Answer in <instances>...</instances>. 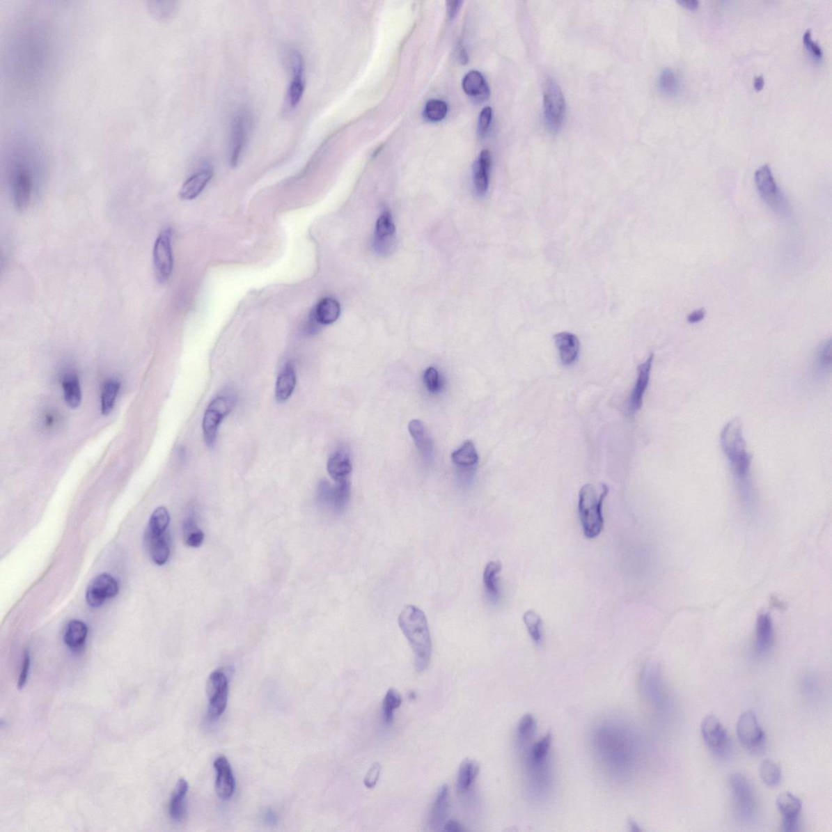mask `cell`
I'll use <instances>...</instances> for the list:
<instances>
[{
	"label": "cell",
	"instance_id": "44dd1931",
	"mask_svg": "<svg viewBox=\"0 0 832 832\" xmlns=\"http://www.w3.org/2000/svg\"><path fill=\"white\" fill-rule=\"evenodd\" d=\"M217 777L215 788L217 794L222 800H228L233 796L235 790V778L230 762L226 757H218L214 762Z\"/></svg>",
	"mask_w": 832,
	"mask_h": 832
},
{
	"label": "cell",
	"instance_id": "680465c9",
	"mask_svg": "<svg viewBox=\"0 0 832 832\" xmlns=\"http://www.w3.org/2000/svg\"><path fill=\"white\" fill-rule=\"evenodd\" d=\"M444 826V829L442 830L444 831L460 832L464 831L463 826H462L458 822L455 820L446 821Z\"/></svg>",
	"mask_w": 832,
	"mask_h": 832
},
{
	"label": "cell",
	"instance_id": "52a82bcc",
	"mask_svg": "<svg viewBox=\"0 0 832 832\" xmlns=\"http://www.w3.org/2000/svg\"><path fill=\"white\" fill-rule=\"evenodd\" d=\"M173 230L165 228L155 242L153 265L155 278L160 284L166 283L173 270Z\"/></svg>",
	"mask_w": 832,
	"mask_h": 832
},
{
	"label": "cell",
	"instance_id": "9c48e42d",
	"mask_svg": "<svg viewBox=\"0 0 832 832\" xmlns=\"http://www.w3.org/2000/svg\"><path fill=\"white\" fill-rule=\"evenodd\" d=\"M700 732L707 746L715 755L727 756L731 751L732 743L727 730L715 715H707L700 725Z\"/></svg>",
	"mask_w": 832,
	"mask_h": 832
},
{
	"label": "cell",
	"instance_id": "f35d334b",
	"mask_svg": "<svg viewBox=\"0 0 832 832\" xmlns=\"http://www.w3.org/2000/svg\"><path fill=\"white\" fill-rule=\"evenodd\" d=\"M64 391L65 401L68 407L76 409L81 405L82 393L79 377L74 374H70L64 379L62 384Z\"/></svg>",
	"mask_w": 832,
	"mask_h": 832
},
{
	"label": "cell",
	"instance_id": "8fae6325",
	"mask_svg": "<svg viewBox=\"0 0 832 832\" xmlns=\"http://www.w3.org/2000/svg\"><path fill=\"white\" fill-rule=\"evenodd\" d=\"M737 736L748 751L757 753L765 746L766 736L755 713L746 710L739 716L737 726Z\"/></svg>",
	"mask_w": 832,
	"mask_h": 832
},
{
	"label": "cell",
	"instance_id": "f1b7e54d",
	"mask_svg": "<svg viewBox=\"0 0 832 832\" xmlns=\"http://www.w3.org/2000/svg\"><path fill=\"white\" fill-rule=\"evenodd\" d=\"M463 89L466 95L476 101H485L489 96V87L485 77L478 71H471L464 77Z\"/></svg>",
	"mask_w": 832,
	"mask_h": 832
},
{
	"label": "cell",
	"instance_id": "83f0119b",
	"mask_svg": "<svg viewBox=\"0 0 832 832\" xmlns=\"http://www.w3.org/2000/svg\"><path fill=\"white\" fill-rule=\"evenodd\" d=\"M340 314L338 301L333 298L320 300L311 315L313 322L317 325H329L336 322Z\"/></svg>",
	"mask_w": 832,
	"mask_h": 832
},
{
	"label": "cell",
	"instance_id": "cb8c5ba5",
	"mask_svg": "<svg viewBox=\"0 0 832 832\" xmlns=\"http://www.w3.org/2000/svg\"><path fill=\"white\" fill-rule=\"evenodd\" d=\"M212 176V169L209 166L204 167L201 171L194 173L182 185L179 191L180 198L185 201L196 198L206 188Z\"/></svg>",
	"mask_w": 832,
	"mask_h": 832
},
{
	"label": "cell",
	"instance_id": "7bdbcfd3",
	"mask_svg": "<svg viewBox=\"0 0 832 832\" xmlns=\"http://www.w3.org/2000/svg\"><path fill=\"white\" fill-rule=\"evenodd\" d=\"M451 460L457 466H473L478 464L479 457L475 445L471 441H466L460 449L455 450L451 455Z\"/></svg>",
	"mask_w": 832,
	"mask_h": 832
},
{
	"label": "cell",
	"instance_id": "4dcf8cb0",
	"mask_svg": "<svg viewBox=\"0 0 832 832\" xmlns=\"http://www.w3.org/2000/svg\"><path fill=\"white\" fill-rule=\"evenodd\" d=\"M329 473L336 482L348 480L352 471V464L348 454L337 451L329 457L327 464Z\"/></svg>",
	"mask_w": 832,
	"mask_h": 832
},
{
	"label": "cell",
	"instance_id": "4fadbf2b",
	"mask_svg": "<svg viewBox=\"0 0 832 832\" xmlns=\"http://www.w3.org/2000/svg\"><path fill=\"white\" fill-rule=\"evenodd\" d=\"M755 183L759 194L763 201L778 212L785 211L787 204L782 196L780 188L773 176L770 165L764 164L759 168L754 175Z\"/></svg>",
	"mask_w": 832,
	"mask_h": 832
},
{
	"label": "cell",
	"instance_id": "7c38bea8",
	"mask_svg": "<svg viewBox=\"0 0 832 832\" xmlns=\"http://www.w3.org/2000/svg\"><path fill=\"white\" fill-rule=\"evenodd\" d=\"M206 689L209 717L217 719L225 712L228 704V680L226 673L221 670H214L207 681Z\"/></svg>",
	"mask_w": 832,
	"mask_h": 832
},
{
	"label": "cell",
	"instance_id": "681fc988",
	"mask_svg": "<svg viewBox=\"0 0 832 832\" xmlns=\"http://www.w3.org/2000/svg\"><path fill=\"white\" fill-rule=\"evenodd\" d=\"M185 542L189 547L198 548L201 547L204 541V533L198 528L196 524L191 519H188L183 525Z\"/></svg>",
	"mask_w": 832,
	"mask_h": 832
},
{
	"label": "cell",
	"instance_id": "484cf974",
	"mask_svg": "<svg viewBox=\"0 0 832 832\" xmlns=\"http://www.w3.org/2000/svg\"><path fill=\"white\" fill-rule=\"evenodd\" d=\"M501 572H502V564L499 561L489 562L486 565L484 572L483 582L485 595L487 596L488 600L493 604L498 603L501 597L499 583Z\"/></svg>",
	"mask_w": 832,
	"mask_h": 832
},
{
	"label": "cell",
	"instance_id": "7dc6e473",
	"mask_svg": "<svg viewBox=\"0 0 832 832\" xmlns=\"http://www.w3.org/2000/svg\"><path fill=\"white\" fill-rule=\"evenodd\" d=\"M659 86L660 91L666 95L673 96L677 94L680 90V81L675 72L670 68H665L661 72Z\"/></svg>",
	"mask_w": 832,
	"mask_h": 832
},
{
	"label": "cell",
	"instance_id": "836d02e7",
	"mask_svg": "<svg viewBox=\"0 0 832 832\" xmlns=\"http://www.w3.org/2000/svg\"><path fill=\"white\" fill-rule=\"evenodd\" d=\"M321 495H322L323 500L336 510H343L347 505L350 497L348 480L337 482V486L334 488H331L328 483L322 484Z\"/></svg>",
	"mask_w": 832,
	"mask_h": 832
},
{
	"label": "cell",
	"instance_id": "9a60e30c",
	"mask_svg": "<svg viewBox=\"0 0 832 832\" xmlns=\"http://www.w3.org/2000/svg\"><path fill=\"white\" fill-rule=\"evenodd\" d=\"M119 591V583L113 576L107 573L100 574L92 580L87 588V604L91 608H99L106 601L118 596Z\"/></svg>",
	"mask_w": 832,
	"mask_h": 832
},
{
	"label": "cell",
	"instance_id": "8992f818",
	"mask_svg": "<svg viewBox=\"0 0 832 832\" xmlns=\"http://www.w3.org/2000/svg\"><path fill=\"white\" fill-rule=\"evenodd\" d=\"M543 106L548 129L554 134L558 132L565 119L566 102L560 86L553 79H549L547 82Z\"/></svg>",
	"mask_w": 832,
	"mask_h": 832
},
{
	"label": "cell",
	"instance_id": "74e56055",
	"mask_svg": "<svg viewBox=\"0 0 832 832\" xmlns=\"http://www.w3.org/2000/svg\"><path fill=\"white\" fill-rule=\"evenodd\" d=\"M88 627L81 620H71L68 622L64 634V641L72 650H79L85 644Z\"/></svg>",
	"mask_w": 832,
	"mask_h": 832
},
{
	"label": "cell",
	"instance_id": "94428289",
	"mask_svg": "<svg viewBox=\"0 0 832 832\" xmlns=\"http://www.w3.org/2000/svg\"><path fill=\"white\" fill-rule=\"evenodd\" d=\"M678 3L689 10H695L699 6L698 0H678Z\"/></svg>",
	"mask_w": 832,
	"mask_h": 832
},
{
	"label": "cell",
	"instance_id": "6125c7cd",
	"mask_svg": "<svg viewBox=\"0 0 832 832\" xmlns=\"http://www.w3.org/2000/svg\"><path fill=\"white\" fill-rule=\"evenodd\" d=\"M264 819L267 824L274 825L276 824L277 816L271 809H267L264 813Z\"/></svg>",
	"mask_w": 832,
	"mask_h": 832
},
{
	"label": "cell",
	"instance_id": "f546056e",
	"mask_svg": "<svg viewBox=\"0 0 832 832\" xmlns=\"http://www.w3.org/2000/svg\"><path fill=\"white\" fill-rule=\"evenodd\" d=\"M144 541L152 561L159 566H163L170 556V544L166 533L160 536L144 535Z\"/></svg>",
	"mask_w": 832,
	"mask_h": 832
},
{
	"label": "cell",
	"instance_id": "603a6c76",
	"mask_svg": "<svg viewBox=\"0 0 832 832\" xmlns=\"http://www.w3.org/2000/svg\"><path fill=\"white\" fill-rule=\"evenodd\" d=\"M773 621L770 614L761 613L758 615L756 622V636L754 650L758 656H765L772 648L774 643Z\"/></svg>",
	"mask_w": 832,
	"mask_h": 832
},
{
	"label": "cell",
	"instance_id": "1f68e13d",
	"mask_svg": "<svg viewBox=\"0 0 832 832\" xmlns=\"http://www.w3.org/2000/svg\"><path fill=\"white\" fill-rule=\"evenodd\" d=\"M189 790V785L186 780L180 778L175 787L170 800L168 812L171 819L176 822H181L187 814L186 798Z\"/></svg>",
	"mask_w": 832,
	"mask_h": 832
},
{
	"label": "cell",
	"instance_id": "ac0fdd59",
	"mask_svg": "<svg viewBox=\"0 0 832 832\" xmlns=\"http://www.w3.org/2000/svg\"><path fill=\"white\" fill-rule=\"evenodd\" d=\"M290 65L292 74H293V79L290 82L287 100H288L290 108L295 109L303 98L305 90L304 61L300 52L293 51L290 53Z\"/></svg>",
	"mask_w": 832,
	"mask_h": 832
},
{
	"label": "cell",
	"instance_id": "277c9868",
	"mask_svg": "<svg viewBox=\"0 0 832 832\" xmlns=\"http://www.w3.org/2000/svg\"><path fill=\"white\" fill-rule=\"evenodd\" d=\"M609 489L604 484L583 485L579 494V515L583 535L588 539L599 536L604 526L602 505Z\"/></svg>",
	"mask_w": 832,
	"mask_h": 832
},
{
	"label": "cell",
	"instance_id": "d590c367",
	"mask_svg": "<svg viewBox=\"0 0 832 832\" xmlns=\"http://www.w3.org/2000/svg\"><path fill=\"white\" fill-rule=\"evenodd\" d=\"M480 768L478 763L471 759H466L461 763L458 776H457V792L460 795H465L473 786L478 776Z\"/></svg>",
	"mask_w": 832,
	"mask_h": 832
},
{
	"label": "cell",
	"instance_id": "7a4b0ae2",
	"mask_svg": "<svg viewBox=\"0 0 832 832\" xmlns=\"http://www.w3.org/2000/svg\"><path fill=\"white\" fill-rule=\"evenodd\" d=\"M398 625L411 647L416 668L420 673L429 666L432 657V639L425 612L412 605L403 607Z\"/></svg>",
	"mask_w": 832,
	"mask_h": 832
},
{
	"label": "cell",
	"instance_id": "db71d44e",
	"mask_svg": "<svg viewBox=\"0 0 832 832\" xmlns=\"http://www.w3.org/2000/svg\"><path fill=\"white\" fill-rule=\"evenodd\" d=\"M493 110L490 107H486L479 116L478 129L480 136H485L487 134L490 127L491 121H492Z\"/></svg>",
	"mask_w": 832,
	"mask_h": 832
},
{
	"label": "cell",
	"instance_id": "f6af8a7d",
	"mask_svg": "<svg viewBox=\"0 0 832 832\" xmlns=\"http://www.w3.org/2000/svg\"><path fill=\"white\" fill-rule=\"evenodd\" d=\"M524 622L528 634L536 645H541L543 641V622L542 617L537 612L528 610L524 613Z\"/></svg>",
	"mask_w": 832,
	"mask_h": 832
},
{
	"label": "cell",
	"instance_id": "7402d4cb",
	"mask_svg": "<svg viewBox=\"0 0 832 832\" xmlns=\"http://www.w3.org/2000/svg\"><path fill=\"white\" fill-rule=\"evenodd\" d=\"M12 191L14 205L17 210H26L31 202L32 182L30 175L26 170L17 169L13 173Z\"/></svg>",
	"mask_w": 832,
	"mask_h": 832
},
{
	"label": "cell",
	"instance_id": "be15d7a7",
	"mask_svg": "<svg viewBox=\"0 0 832 832\" xmlns=\"http://www.w3.org/2000/svg\"><path fill=\"white\" fill-rule=\"evenodd\" d=\"M764 85H765V80H764V77L762 75H759L754 79L753 86L754 89H755L757 91H762L763 89Z\"/></svg>",
	"mask_w": 832,
	"mask_h": 832
},
{
	"label": "cell",
	"instance_id": "5b68a950",
	"mask_svg": "<svg viewBox=\"0 0 832 832\" xmlns=\"http://www.w3.org/2000/svg\"><path fill=\"white\" fill-rule=\"evenodd\" d=\"M729 785L735 810L738 817L744 822L753 820L755 817L758 806L755 793L751 783L742 774L735 773L729 778Z\"/></svg>",
	"mask_w": 832,
	"mask_h": 832
},
{
	"label": "cell",
	"instance_id": "3957f363",
	"mask_svg": "<svg viewBox=\"0 0 832 832\" xmlns=\"http://www.w3.org/2000/svg\"><path fill=\"white\" fill-rule=\"evenodd\" d=\"M552 736L548 733L535 744L520 749L523 755L524 770L530 791L535 796L547 794L552 786V771L549 763V753Z\"/></svg>",
	"mask_w": 832,
	"mask_h": 832
},
{
	"label": "cell",
	"instance_id": "d4e9b609",
	"mask_svg": "<svg viewBox=\"0 0 832 832\" xmlns=\"http://www.w3.org/2000/svg\"><path fill=\"white\" fill-rule=\"evenodd\" d=\"M554 340L564 366L575 363L580 354L581 344L577 336L572 333L562 332L554 335Z\"/></svg>",
	"mask_w": 832,
	"mask_h": 832
},
{
	"label": "cell",
	"instance_id": "e575fe53",
	"mask_svg": "<svg viewBox=\"0 0 832 832\" xmlns=\"http://www.w3.org/2000/svg\"><path fill=\"white\" fill-rule=\"evenodd\" d=\"M449 814V790L448 786H441L437 792L436 799L432 806L430 814V825L435 830L444 826L447 816Z\"/></svg>",
	"mask_w": 832,
	"mask_h": 832
},
{
	"label": "cell",
	"instance_id": "5bb4252c",
	"mask_svg": "<svg viewBox=\"0 0 832 832\" xmlns=\"http://www.w3.org/2000/svg\"><path fill=\"white\" fill-rule=\"evenodd\" d=\"M720 439L722 448L730 464L735 463L748 455L746 441L743 437L742 424L739 419L730 421L723 427Z\"/></svg>",
	"mask_w": 832,
	"mask_h": 832
},
{
	"label": "cell",
	"instance_id": "91938a15",
	"mask_svg": "<svg viewBox=\"0 0 832 832\" xmlns=\"http://www.w3.org/2000/svg\"><path fill=\"white\" fill-rule=\"evenodd\" d=\"M460 1H451L447 3V11H448V16L450 19H453L460 9Z\"/></svg>",
	"mask_w": 832,
	"mask_h": 832
},
{
	"label": "cell",
	"instance_id": "f907efd6",
	"mask_svg": "<svg viewBox=\"0 0 832 832\" xmlns=\"http://www.w3.org/2000/svg\"><path fill=\"white\" fill-rule=\"evenodd\" d=\"M447 113H448V106L444 101L439 100H432L427 102L425 114L427 119L432 121V123H437L444 120Z\"/></svg>",
	"mask_w": 832,
	"mask_h": 832
},
{
	"label": "cell",
	"instance_id": "d6a6232c",
	"mask_svg": "<svg viewBox=\"0 0 832 832\" xmlns=\"http://www.w3.org/2000/svg\"><path fill=\"white\" fill-rule=\"evenodd\" d=\"M408 429L422 456L430 459L434 453V446L424 424L419 420H412L409 423Z\"/></svg>",
	"mask_w": 832,
	"mask_h": 832
},
{
	"label": "cell",
	"instance_id": "ee69618b",
	"mask_svg": "<svg viewBox=\"0 0 832 832\" xmlns=\"http://www.w3.org/2000/svg\"><path fill=\"white\" fill-rule=\"evenodd\" d=\"M759 775L767 786L776 787L781 782L782 771L776 762L767 759L759 766Z\"/></svg>",
	"mask_w": 832,
	"mask_h": 832
},
{
	"label": "cell",
	"instance_id": "6f0895ef",
	"mask_svg": "<svg viewBox=\"0 0 832 832\" xmlns=\"http://www.w3.org/2000/svg\"><path fill=\"white\" fill-rule=\"evenodd\" d=\"M707 315V311L704 308L693 311L687 316L688 322L690 324H698L703 320Z\"/></svg>",
	"mask_w": 832,
	"mask_h": 832
},
{
	"label": "cell",
	"instance_id": "816d5d0a",
	"mask_svg": "<svg viewBox=\"0 0 832 832\" xmlns=\"http://www.w3.org/2000/svg\"><path fill=\"white\" fill-rule=\"evenodd\" d=\"M424 383L427 391L432 393H436L440 391L441 387V379L439 372L434 368H429L424 373Z\"/></svg>",
	"mask_w": 832,
	"mask_h": 832
},
{
	"label": "cell",
	"instance_id": "4316f807",
	"mask_svg": "<svg viewBox=\"0 0 832 832\" xmlns=\"http://www.w3.org/2000/svg\"><path fill=\"white\" fill-rule=\"evenodd\" d=\"M492 158L488 150H483L476 162L474 169V187L480 196L487 193L489 187V174Z\"/></svg>",
	"mask_w": 832,
	"mask_h": 832
},
{
	"label": "cell",
	"instance_id": "c3c4849f",
	"mask_svg": "<svg viewBox=\"0 0 832 832\" xmlns=\"http://www.w3.org/2000/svg\"><path fill=\"white\" fill-rule=\"evenodd\" d=\"M401 704V695L395 689H389L383 700L382 715L384 723L391 724L393 722L394 710L400 707Z\"/></svg>",
	"mask_w": 832,
	"mask_h": 832
},
{
	"label": "cell",
	"instance_id": "8d00e7d4",
	"mask_svg": "<svg viewBox=\"0 0 832 832\" xmlns=\"http://www.w3.org/2000/svg\"><path fill=\"white\" fill-rule=\"evenodd\" d=\"M297 383L295 369L291 363L286 365L277 378L275 395L278 402H285L294 393Z\"/></svg>",
	"mask_w": 832,
	"mask_h": 832
},
{
	"label": "cell",
	"instance_id": "9f6ffc18",
	"mask_svg": "<svg viewBox=\"0 0 832 832\" xmlns=\"http://www.w3.org/2000/svg\"><path fill=\"white\" fill-rule=\"evenodd\" d=\"M382 766L379 763H375L367 773L364 778V785L368 788H372L376 786L379 776H381Z\"/></svg>",
	"mask_w": 832,
	"mask_h": 832
},
{
	"label": "cell",
	"instance_id": "e0dca14e",
	"mask_svg": "<svg viewBox=\"0 0 832 832\" xmlns=\"http://www.w3.org/2000/svg\"><path fill=\"white\" fill-rule=\"evenodd\" d=\"M641 689L650 703L661 707L664 702L663 679L659 666L655 664L645 666L641 675Z\"/></svg>",
	"mask_w": 832,
	"mask_h": 832
},
{
	"label": "cell",
	"instance_id": "d6986e66",
	"mask_svg": "<svg viewBox=\"0 0 832 832\" xmlns=\"http://www.w3.org/2000/svg\"><path fill=\"white\" fill-rule=\"evenodd\" d=\"M654 355L651 354L644 363L637 368V378L629 401V411L631 415H635L643 405L645 393L648 388L652 366H653Z\"/></svg>",
	"mask_w": 832,
	"mask_h": 832
},
{
	"label": "cell",
	"instance_id": "b9f144b4",
	"mask_svg": "<svg viewBox=\"0 0 832 832\" xmlns=\"http://www.w3.org/2000/svg\"><path fill=\"white\" fill-rule=\"evenodd\" d=\"M120 388V383L118 379H110L104 384L101 392V411L103 415L108 416L113 411Z\"/></svg>",
	"mask_w": 832,
	"mask_h": 832
},
{
	"label": "cell",
	"instance_id": "2e32d148",
	"mask_svg": "<svg viewBox=\"0 0 832 832\" xmlns=\"http://www.w3.org/2000/svg\"><path fill=\"white\" fill-rule=\"evenodd\" d=\"M373 245L379 255L388 256L395 250L396 230L391 213L384 210L377 221Z\"/></svg>",
	"mask_w": 832,
	"mask_h": 832
},
{
	"label": "cell",
	"instance_id": "60d3db41",
	"mask_svg": "<svg viewBox=\"0 0 832 832\" xmlns=\"http://www.w3.org/2000/svg\"><path fill=\"white\" fill-rule=\"evenodd\" d=\"M169 524L170 515L168 510L163 507L158 508L154 510L150 517L145 534L150 535V536L164 535L166 533Z\"/></svg>",
	"mask_w": 832,
	"mask_h": 832
},
{
	"label": "cell",
	"instance_id": "ab89813d",
	"mask_svg": "<svg viewBox=\"0 0 832 832\" xmlns=\"http://www.w3.org/2000/svg\"><path fill=\"white\" fill-rule=\"evenodd\" d=\"M536 730L537 723L533 715L530 714L524 715L517 727V743L519 751L531 744Z\"/></svg>",
	"mask_w": 832,
	"mask_h": 832
},
{
	"label": "cell",
	"instance_id": "11a10c76",
	"mask_svg": "<svg viewBox=\"0 0 832 832\" xmlns=\"http://www.w3.org/2000/svg\"><path fill=\"white\" fill-rule=\"evenodd\" d=\"M30 669H31V656H30V654H29V651H26L25 654H24L21 674H20V675H19V678H18V681H17L18 689L21 690L24 687H25V686L27 683L29 674H30Z\"/></svg>",
	"mask_w": 832,
	"mask_h": 832
},
{
	"label": "cell",
	"instance_id": "ba28073f",
	"mask_svg": "<svg viewBox=\"0 0 832 832\" xmlns=\"http://www.w3.org/2000/svg\"><path fill=\"white\" fill-rule=\"evenodd\" d=\"M235 406V402L230 397L218 396L209 404L204 413L203 432L204 441L210 448L216 444L219 426L230 414Z\"/></svg>",
	"mask_w": 832,
	"mask_h": 832
},
{
	"label": "cell",
	"instance_id": "bcb514c9",
	"mask_svg": "<svg viewBox=\"0 0 832 832\" xmlns=\"http://www.w3.org/2000/svg\"><path fill=\"white\" fill-rule=\"evenodd\" d=\"M815 370L817 375H825L831 368V340H825L820 345L815 357Z\"/></svg>",
	"mask_w": 832,
	"mask_h": 832
},
{
	"label": "cell",
	"instance_id": "f5cc1de1",
	"mask_svg": "<svg viewBox=\"0 0 832 832\" xmlns=\"http://www.w3.org/2000/svg\"><path fill=\"white\" fill-rule=\"evenodd\" d=\"M803 43L810 54L815 57L816 59H822L824 56V52H822L819 43L812 40V33L810 30H807L804 35H803Z\"/></svg>",
	"mask_w": 832,
	"mask_h": 832
},
{
	"label": "cell",
	"instance_id": "ffe728a7",
	"mask_svg": "<svg viewBox=\"0 0 832 832\" xmlns=\"http://www.w3.org/2000/svg\"><path fill=\"white\" fill-rule=\"evenodd\" d=\"M776 806L783 817V829L785 831H796L798 817L802 809L799 798L790 792H782L777 797Z\"/></svg>",
	"mask_w": 832,
	"mask_h": 832
},
{
	"label": "cell",
	"instance_id": "30bf717a",
	"mask_svg": "<svg viewBox=\"0 0 832 832\" xmlns=\"http://www.w3.org/2000/svg\"><path fill=\"white\" fill-rule=\"evenodd\" d=\"M253 119L247 111H240L233 118L230 132V162L236 167L244 152L252 129Z\"/></svg>",
	"mask_w": 832,
	"mask_h": 832
},
{
	"label": "cell",
	"instance_id": "6da1fadb",
	"mask_svg": "<svg viewBox=\"0 0 832 832\" xmlns=\"http://www.w3.org/2000/svg\"><path fill=\"white\" fill-rule=\"evenodd\" d=\"M597 755L606 770L615 778L631 775L636 762V741L629 728L608 723L593 734Z\"/></svg>",
	"mask_w": 832,
	"mask_h": 832
}]
</instances>
